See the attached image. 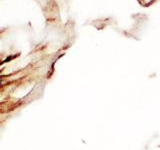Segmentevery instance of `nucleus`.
Here are the masks:
<instances>
[]
</instances>
